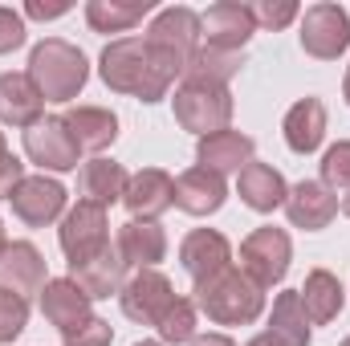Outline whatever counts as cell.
Here are the masks:
<instances>
[{
	"instance_id": "obj_29",
	"label": "cell",
	"mask_w": 350,
	"mask_h": 346,
	"mask_svg": "<svg viewBox=\"0 0 350 346\" xmlns=\"http://www.w3.org/2000/svg\"><path fill=\"white\" fill-rule=\"evenodd\" d=\"M155 0H90L86 4V25L94 33H131Z\"/></svg>"
},
{
	"instance_id": "obj_26",
	"label": "cell",
	"mask_w": 350,
	"mask_h": 346,
	"mask_svg": "<svg viewBox=\"0 0 350 346\" xmlns=\"http://www.w3.org/2000/svg\"><path fill=\"white\" fill-rule=\"evenodd\" d=\"M297 293H301L306 318H310L314 326H326V322H334V318L342 314V306H347V289H342V281H338L330 269H314Z\"/></svg>"
},
{
	"instance_id": "obj_2",
	"label": "cell",
	"mask_w": 350,
	"mask_h": 346,
	"mask_svg": "<svg viewBox=\"0 0 350 346\" xmlns=\"http://www.w3.org/2000/svg\"><path fill=\"white\" fill-rule=\"evenodd\" d=\"M191 302H196V310H204L208 322H216V326H249V322L261 318L265 289L257 281H249L241 269L228 265L224 273L200 281Z\"/></svg>"
},
{
	"instance_id": "obj_32",
	"label": "cell",
	"mask_w": 350,
	"mask_h": 346,
	"mask_svg": "<svg viewBox=\"0 0 350 346\" xmlns=\"http://www.w3.org/2000/svg\"><path fill=\"white\" fill-rule=\"evenodd\" d=\"M249 12H253L257 29H273V33L285 29V25H293L301 16L297 0H257V4H249Z\"/></svg>"
},
{
	"instance_id": "obj_15",
	"label": "cell",
	"mask_w": 350,
	"mask_h": 346,
	"mask_svg": "<svg viewBox=\"0 0 350 346\" xmlns=\"http://www.w3.org/2000/svg\"><path fill=\"white\" fill-rule=\"evenodd\" d=\"M179 261H183L187 277L200 285V281H208V277H216L232 265V245L216 228H191L179 245Z\"/></svg>"
},
{
	"instance_id": "obj_9",
	"label": "cell",
	"mask_w": 350,
	"mask_h": 346,
	"mask_svg": "<svg viewBox=\"0 0 350 346\" xmlns=\"http://www.w3.org/2000/svg\"><path fill=\"white\" fill-rule=\"evenodd\" d=\"M57 241H62V253H66L70 265L98 257V253L110 245V220H106V208L78 200V204L66 212V220H62V228H57Z\"/></svg>"
},
{
	"instance_id": "obj_46",
	"label": "cell",
	"mask_w": 350,
	"mask_h": 346,
	"mask_svg": "<svg viewBox=\"0 0 350 346\" xmlns=\"http://www.w3.org/2000/svg\"><path fill=\"white\" fill-rule=\"evenodd\" d=\"M342 346H350V338H347V343H342Z\"/></svg>"
},
{
	"instance_id": "obj_37",
	"label": "cell",
	"mask_w": 350,
	"mask_h": 346,
	"mask_svg": "<svg viewBox=\"0 0 350 346\" xmlns=\"http://www.w3.org/2000/svg\"><path fill=\"white\" fill-rule=\"evenodd\" d=\"M21 179H25V163L12 151H4L0 155V200H12V191L21 187Z\"/></svg>"
},
{
	"instance_id": "obj_39",
	"label": "cell",
	"mask_w": 350,
	"mask_h": 346,
	"mask_svg": "<svg viewBox=\"0 0 350 346\" xmlns=\"http://www.w3.org/2000/svg\"><path fill=\"white\" fill-rule=\"evenodd\" d=\"M191 346H237V343H232L228 334H196Z\"/></svg>"
},
{
	"instance_id": "obj_20",
	"label": "cell",
	"mask_w": 350,
	"mask_h": 346,
	"mask_svg": "<svg viewBox=\"0 0 350 346\" xmlns=\"http://www.w3.org/2000/svg\"><path fill=\"white\" fill-rule=\"evenodd\" d=\"M41 314L66 334V330H74V326H82L90 314V293L74 281V277H53V281H45V289H41Z\"/></svg>"
},
{
	"instance_id": "obj_17",
	"label": "cell",
	"mask_w": 350,
	"mask_h": 346,
	"mask_svg": "<svg viewBox=\"0 0 350 346\" xmlns=\"http://www.w3.org/2000/svg\"><path fill=\"white\" fill-rule=\"evenodd\" d=\"M228 200V183L224 175L208 172V168H187L175 179V208H183L187 216H212L220 212V204Z\"/></svg>"
},
{
	"instance_id": "obj_22",
	"label": "cell",
	"mask_w": 350,
	"mask_h": 346,
	"mask_svg": "<svg viewBox=\"0 0 350 346\" xmlns=\"http://www.w3.org/2000/svg\"><path fill=\"white\" fill-rule=\"evenodd\" d=\"M281 131H285V147L293 155H314L322 147V139H326V106H322V98L293 102Z\"/></svg>"
},
{
	"instance_id": "obj_33",
	"label": "cell",
	"mask_w": 350,
	"mask_h": 346,
	"mask_svg": "<svg viewBox=\"0 0 350 346\" xmlns=\"http://www.w3.org/2000/svg\"><path fill=\"white\" fill-rule=\"evenodd\" d=\"M25 322H29V302L16 297V293H8V289H0V346L21 338Z\"/></svg>"
},
{
	"instance_id": "obj_36",
	"label": "cell",
	"mask_w": 350,
	"mask_h": 346,
	"mask_svg": "<svg viewBox=\"0 0 350 346\" xmlns=\"http://www.w3.org/2000/svg\"><path fill=\"white\" fill-rule=\"evenodd\" d=\"M25 16L16 12V8H4L0 4V57L4 53H12V49H21L25 45Z\"/></svg>"
},
{
	"instance_id": "obj_43",
	"label": "cell",
	"mask_w": 350,
	"mask_h": 346,
	"mask_svg": "<svg viewBox=\"0 0 350 346\" xmlns=\"http://www.w3.org/2000/svg\"><path fill=\"white\" fill-rule=\"evenodd\" d=\"M342 212H347V216H350V196H347V200H342Z\"/></svg>"
},
{
	"instance_id": "obj_28",
	"label": "cell",
	"mask_w": 350,
	"mask_h": 346,
	"mask_svg": "<svg viewBox=\"0 0 350 346\" xmlns=\"http://www.w3.org/2000/svg\"><path fill=\"white\" fill-rule=\"evenodd\" d=\"M265 334L277 338L281 346H310V318H306V306H301V293L297 289L277 293Z\"/></svg>"
},
{
	"instance_id": "obj_19",
	"label": "cell",
	"mask_w": 350,
	"mask_h": 346,
	"mask_svg": "<svg viewBox=\"0 0 350 346\" xmlns=\"http://www.w3.org/2000/svg\"><path fill=\"white\" fill-rule=\"evenodd\" d=\"M114 249H118V257H122L126 269L139 273V269H155L159 261L167 257V237H163V228L155 220H126L118 228Z\"/></svg>"
},
{
	"instance_id": "obj_13",
	"label": "cell",
	"mask_w": 350,
	"mask_h": 346,
	"mask_svg": "<svg viewBox=\"0 0 350 346\" xmlns=\"http://www.w3.org/2000/svg\"><path fill=\"white\" fill-rule=\"evenodd\" d=\"M49 273H45V257L37 245L29 241H12L4 253H0V289L16 293V297H41Z\"/></svg>"
},
{
	"instance_id": "obj_6",
	"label": "cell",
	"mask_w": 350,
	"mask_h": 346,
	"mask_svg": "<svg viewBox=\"0 0 350 346\" xmlns=\"http://www.w3.org/2000/svg\"><path fill=\"white\" fill-rule=\"evenodd\" d=\"M289 261H293V245H289V237H285L281 228H273V224L249 232L245 245H241V273H245L249 281H257L261 289L277 285V281L289 273Z\"/></svg>"
},
{
	"instance_id": "obj_1",
	"label": "cell",
	"mask_w": 350,
	"mask_h": 346,
	"mask_svg": "<svg viewBox=\"0 0 350 346\" xmlns=\"http://www.w3.org/2000/svg\"><path fill=\"white\" fill-rule=\"evenodd\" d=\"M98 74L114 94H131L139 102H163L172 78L159 70V62L151 57L143 37H118L102 49L98 57Z\"/></svg>"
},
{
	"instance_id": "obj_40",
	"label": "cell",
	"mask_w": 350,
	"mask_h": 346,
	"mask_svg": "<svg viewBox=\"0 0 350 346\" xmlns=\"http://www.w3.org/2000/svg\"><path fill=\"white\" fill-rule=\"evenodd\" d=\"M245 346H281L277 338H269V334H257V338H249Z\"/></svg>"
},
{
	"instance_id": "obj_34",
	"label": "cell",
	"mask_w": 350,
	"mask_h": 346,
	"mask_svg": "<svg viewBox=\"0 0 350 346\" xmlns=\"http://www.w3.org/2000/svg\"><path fill=\"white\" fill-rule=\"evenodd\" d=\"M322 183L326 187H350V143H334L322 155Z\"/></svg>"
},
{
	"instance_id": "obj_45",
	"label": "cell",
	"mask_w": 350,
	"mask_h": 346,
	"mask_svg": "<svg viewBox=\"0 0 350 346\" xmlns=\"http://www.w3.org/2000/svg\"><path fill=\"white\" fill-rule=\"evenodd\" d=\"M135 346H163V343H135Z\"/></svg>"
},
{
	"instance_id": "obj_25",
	"label": "cell",
	"mask_w": 350,
	"mask_h": 346,
	"mask_svg": "<svg viewBox=\"0 0 350 346\" xmlns=\"http://www.w3.org/2000/svg\"><path fill=\"white\" fill-rule=\"evenodd\" d=\"M237 191H241V200L253 208V212H273V208H285V196H289V183H285V175L277 172L273 163H249L241 179H237Z\"/></svg>"
},
{
	"instance_id": "obj_41",
	"label": "cell",
	"mask_w": 350,
	"mask_h": 346,
	"mask_svg": "<svg viewBox=\"0 0 350 346\" xmlns=\"http://www.w3.org/2000/svg\"><path fill=\"white\" fill-rule=\"evenodd\" d=\"M8 249V237H4V220H0V253Z\"/></svg>"
},
{
	"instance_id": "obj_7",
	"label": "cell",
	"mask_w": 350,
	"mask_h": 346,
	"mask_svg": "<svg viewBox=\"0 0 350 346\" xmlns=\"http://www.w3.org/2000/svg\"><path fill=\"white\" fill-rule=\"evenodd\" d=\"M301 49L318 62H334L350 49V16L342 4H310L301 12Z\"/></svg>"
},
{
	"instance_id": "obj_24",
	"label": "cell",
	"mask_w": 350,
	"mask_h": 346,
	"mask_svg": "<svg viewBox=\"0 0 350 346\" xmlns=\"http://www.w3.org/2000/svg\"><path fill=\"white\" fill-rule=\"evenodd\" d=\"M126 183H131V175L122 163H114V159H90L82 163V175H78V196L86 200V204H98V208H110V204H118L122 196H126Z\"/></svg>"
},
{
	"instance_id": "obj_16",
	"label": "cell",
	"mask_w": 350,
	"mask_h": 346,
	"mask_svg": "<svg viewBox=\"0 0 350 346\" xmlns=\"http://www.w3.org/2000/svg\"><path fill=\"white\" fill-rule=\"evenodd\" d=\"M122 204H126L131 220H159L175 204V179L159 168H143V172L131 175Z\"/></svg>"
},
{
	"instance_id": "obj_10",
	"label": "cell",
	"mask_w": 350,
	"mask_h": 346,
	"mask_svg": "<svg viewBox=\"0 0 350 346\" xmlns=\"http://www.w3.org/2000/svg\"><path fill=\"white\" fill-rule=\"evenodd\" d=\"M175 293L172 281L159 273V269H139L135 277H126V285L118 289V306H122V314L131 318V322H139V326H159V318L167 314V306H172Z\"/></svg>"
},
{
	"instance_id": "obj_4",
	"label": "cell",
	"mask_w": 350,
	"mask_h": 346,
	"mask_svg": "<svg viewBox=\"0 0 350 346\" xmlns=\"http://www.w3.org/2000/svg\"><path fill=\"white\" fill-rule=\"evenodd\" d=\"M200 12L196 8H187V4H172V8H163V12H155V21H151V29H147V49H151V57L159 62V70L167 74V78H183V70H187V62L196 57V49H200Z\"/></svg>"
},
{
	"instance_id": "obj_30",
	"label": "cell",
	"mask_w": 350,
	"mask_h": 346,
	"mask_svg": "<svg viewBox=\"0 0 350 346\" xmlns=\"http://www.w3.org/2000/svg\"><path fill=\"white\" fill-rule=\"evenodd\" d=\"M241 66H245V53L200 45V49H196V57L187 62L183 78H191V82H216V86H228V78H232Z\"/></svg>"
},
{
	"instance_id": "obj_31",
	"label": "cell",
	"mask_w": 350,
	"mask_h": 346,
	"mask_svg": "<svg viewBox=\"0 0 350 346\" xmlns=\"http://www.w3.org/2000/svg\"><path fill=\"white\" fill-rule=\"evenodd\" d=\"M159 343L167 346V343H191L196 338V302L191 297H175L172 306H167V314L159 318Z\"/></svg>"
},
{
	"instance_id": "obj_44",
	"label": "cell",
	"mask_w": 350,
	"mask_h": 346,
	"mask_svg": "<svg viewBox=\"0 0 350 346\" xmlns=\"http://www.w3.org/2000/svg\"><path fill=\"white\" fill-rule=\"evenodd\" d=\"M4 151H8V147H4V131H0V155H4Z\"/></svg>"
},
{
	"instance_id": "obj_14",
	"label": "cell",
	"mask_w": 350,
	"mask_h": 346,
	"mask_svg": "<svg viewBox=\"0 0 350 346\" xmlns=\"http://www.w3.org/2000/svg\"><path fill=\"white\" fill-rule=\"evenodd\" d=\"M285 216H289L293 228L318 232V228H326V224L338 216V196H334L322 179H301V183L289 187V196H285Z\"/></svg>"
},
{
	"instance_id": "obj_12",
	"label": "cell",
	"mask_w": 350,
	"mask_h": 346,
	"mask_svg": "<svg viewBox=\"0 0 350 346\" xmlns=\"http://www.w3.org/2000/svg\"><path fill=\"white\" fill-rule=\"evenodd\" d=\"M8 204H12V212H16L21 224L45 228V224H53L66 212V187L57 179H49V175H25Z\"/></svg>"
},
{
	"instance_id": "obj_5",
	"label": "cell",
	"mask_w": 350,
	"mask_h": 346,
	"mask_svg": "<svg viewBox=\"0 0 350 346\" xmlns=\"http://www.w3.org/2000/svg\"><path fill=\"white\" fill-rule=\"evenodd\" d=\"M172 102H175V122L183 131L200 135V139H208L216 131H228V122H232V94H228V86L183 78Z\"/></svg>"
},
{
	"instance_id": "obj_23",
	"label": "cell",
	"mask_w": 350,
	"mask_h": 346,
	"mask_svg": "<svg viewBox=\"0 0 350 346\" xmlns=\"http://www.w3.org/2000/svg\"><path fill=\"white\" fill-rule=\"evenodd\" d=\"M70 277L90 293V302H102V297H110V293H118L126 285V265H122L114 245H106L98 257L70 265Z\"/></svg>"
},
{
	"instance_id": "obj_42",
	"label": "cell",
	"mask_w": 350,
	"mask_h": 346,
	"mask_svg": "<svg viewBox=\"0 0 350 346\" xmlns=\"http://www.w3.org/2000/svg\"><path fill=\"white\" fill-rule=\"evenodd\" d=\"M342 98L350 102V70H347V82H342Z\"/></svg>"
},
{
	"instance_id": "obj_11",
	"label": "cell",
	"mask_w": 350,
	"mask_h": 346,
	"mask_svg": "<svg viewBox=\"0 0 350 346\" xmlns=\"http://www.w3.org/2000/svg\"><path fill=\"white\" fill-rule=\"evenodd\" d=\"M200 33L208 37L212 49L245 53L249 37L257 33V21H253L249 4H241V0H216L208 12H200Z\"/></svg>"
},
{
	"instance_id": "obj_21",
	"label": "cell",
	"mask_w": 350,
	"mask_h": 346,
	"mask_svg": "<svg viewBox=\"0 0 350 346\" xmlns=\"http://www.w3.org/2000/svg\"><path fill=\"white\" fill-rule=\"evenodd\" d=\"M253 151H257V143H253L249 135H241V131H216V135L200 139L196 159H200V168H208V172L228 175V172H245V168L253 163Z\"/></svg>"
},
{
	"instance_id": "obj_38",
	"label": "cell",
	"mask_w": 350,
	"mask_h": 346,
	"mask_svg": "<svg viewBox=\"0 0 350 346\" xmlns=\"http://www.w3.org/2000/svg\"><path fill=\"white\" fill-rule=\"evenodd\" d=\"M25 12H29L33 21H57V16L70 12V0H53V4H45V0H29Z\"/></svg>"
},
{
	"instance_id": "obj_35",
	"label": "cell",
	"mask_w": 350,
	"mask_h": 346,
	"mask_svg": "<svg viewBox=\"0 0 350 346\" xmlns=\"http://www.w3.org/2000/svg\"><path fill=\"white\" fill-rule=\"evenodd\" d=\"M110 338H114V330H110V322H102V318H86L82 326H74V330L62 334L66 346H110Z\"/></svg>"
},
{
	"instance_id": "obj_18",
	"label": "cell",
	"mask_w": 350,
	"mask_h": 346,
	"mask_svg": "<svg viewBox=\"0 0 350 346\" xmlns=\"http://www.w3.org/2000/svg\"><path fill=\"white\" fill-rule=\"evenodd\" d=\"M41 118H45V98L33 86V78L29 74H0V122L29 131Z\"/></svg>"
},
{
	"instance_id": "obj_27",
	"label": "cell",
	"mask_w": 350,
	"mask_h": 346,
	"mask_svg": "<svg viewBox=\"0 0 350 346\" xmlns=\"http://www.w3.org/2000/svg\"><path fill=\"white\" fill-rule=\"evenodd\" d=\"M62 118H66V127H70V135L78 139L82 151H94L98 155V151H106L118 139V118L106 106H74Z\"/></svg>"
},
{
	"instance_id": "obj_3",
	"label": "cell",
	"mask_w": 350,
	"mask_h": 346,
	"mask_svg": "<svg viewBox=\"0 0 350 346\" xmlns=\"http://www.w3.org/2000/svg\"><path fill=\"white\" fill-rule=\"evenodd\" d=\"M29 78L45 102H74L90 78V62L78 45H70L62 37H45L29 53Z\"/></svg>"
},
{
	"instance_id": "obj_8",
	"label": "cell",
	"mask_w": 350,
	"mask_h": 346,
	"mask_svg": "<svg viewBox=\"0 0 350 346\" xmlns=\"http://www.w3.org/2000/svg\"><path fill=\"white\" fill-rule=\"evenodd\" d=\"M25 155L41 168V172H74L78 168V139L70 135L62 114H45L41 122H33L25 131Z\"/></svg>"
}]
</instances>
